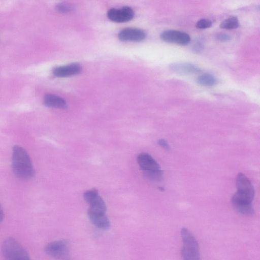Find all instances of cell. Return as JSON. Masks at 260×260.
I'll list each match as a JSON object with an SVG mask.
<instances>
[{
  "mask_svg": "<svg viewBox=\"0 0 260 260\" xmlns=\"http://www.w3.org/2000/svg\"><path fill=\"white\" fill-rule=\"evenodd\" d=\"M12 168L17 177L29 180L35 175V170L31 159L26 151L19 145L13 148Z\"/></svg>",
  "mask_w": 260,
  "mask_h": 260,
  "instance_id": "cell-1",
  "label": "cell"
},
{
  "mask_svg": "<svg viewBox=\"0 0 260 260\" xmlns=\"http://www.w3.org/2000/svg\"><path fill=\"white\" fill-rule=\"evenodd\" d=\"M237 191L232 198L234 207L251 205L254 196L253 187L248 178L243 173H239L236 178Z\"/></svg>",
  "mask_w": 260,
  "mask_h": 260,
  "instance_id": "cell-2",
  "label": "cell"
},
{
  "mask_svg": "<svg viewBox=\"0 0 260 260\" xmlns=\"http://www.w3.org/2000/svg\"><path fill=\"white\" fill-rule=\"evenodd\" d=\"M182 241L181 254L183 260H201L198 241L192 234L185 228L181 231Z\"/></svg>",
  "mask_w": 260,
  "mask_h": 260,
  "instance_id": "cell-3",
  "label": "cell"
},
{
  "mask_svg": "<svg viewBox=\"0 0 260 260\" xmlns=\"http://www.w3.org/2000/svg\"><path fill=\"white\" fill-rule=\"evenodd\" d=\"M2 252L7 260H31L23 246L12 238H8L4 241Z\"/></svg>",
  "mask_w": 260,
  "mask_h": 260,
  "instance_id": "cell-4",
  "label": "cell"
},
{
  "mask_svg": "<svg viewBox=\"0 0 260 260\" xmlns=\"http://www.w3.org/2000/svg\"><path fill=\"white\" fill-rule=\"evenodd\" d=\"M46 252L57 260H72L70 254L69 245L64 240H57L48 243L45 247Z\"/></svg>",
  "mask_w": 260,
  "mask_h": 260,
  "instance_id": "cell-5",
  "label": "cell"
},
{
  "mask_svg": "<svg viewBox=\"0 0 260 260\" xmlns=\"http://www.w3.org/2000/svg\"><path fill=\"white\" fill-rule=\"evenodd\" d=\"M160 39L168 43L186 45L190 41V37L187 33L178 30L168 29L161 32Z\"/></svg>",
  "mask_w": 260,
  "mask_h": 260,
  "instance_id": "cell-6",
  "label": "cell"
},
{
  "mask_svg": "<svg viewBox=\"0 0 260 260\" xmlns=\"http://www.w3.org/2000/svg\"><path fill=\"white\" fill-rule=\"evenodd\" d=\"M107 16L112 21L125 22L133 18L134 12L131 8L127 6L119 9L112 8L108 11Z\"/></svg>",
  "mask_w": 260,
  "mask_h": 260,
  "instance_id": "cell-7",
  "label": "cell"
},
{
  "mask_svg": "<svg viewBox=\"0 0 260 260\" xmlns=\"http://www.w3.org/2000/svg\"><path fill=\"white\" fill-rule=\"evenodd\" d=\"M137 162L144 173H150L161 170L158 164L149 154L141 153L137 156Z\"/></svg>",
  "mask_w": 260,
  "mask_h": 260,
  "instance_id": "cell-8",
  "label": "cell"
},
{
  "mask_svg": "<svg viewBox=\"0 0 260 260\" xmlns=\"http://www.w3.org/2000/svg\"><path fill=\"white\" fill-rule=\"evenodd\" d=\"M118 37L122 41L140 42L145 39L146 35L145 32L141 29L126 28L119 32Z\"/></svg>",
  "mask_w": 260,
  "mask_h": 260,
  "instance_id": "cell-9",
  "label": "cell"
},
{
  "mask_svg": "<svg viewBox=\"0 0 260 260\" xmlns=\"http://www.w3.org/2000/svg\"><path fill=\"white\" fill-rule=\"evenodd\" d=\"M169 69L172 72L180 75H192L201 72L197 66L189 62H177L169 65Z\"/></svg>",
  "mask_w": 260,
  "mask_h": 260,
  "instance_id": "cell-10",
  "label": "cell"
},
{
  "mask_svg": "<svg viewBox=\"0 0 260 260\" xmlns=\"http://www.w3.org/2000/svg\"><path fill=\"white\" fill-rule=\"evenodd\" d=\"M81 71V67L77 63L55 68L53 74L58 77H66L76 75Z\"/></svg>",
  "mask_w": 260,
  "mask_h": 260,
  "instance_id": "cell-11",
  "label": "cell"
},
{
  "mask_svg": "<svg viewBox=\"0 0 260 260\" xmlns=\"http://www.w3.org/2000/svg\"><path fill=\"white\" fill-rule=\"evenodd\" d=\"M88 216L91 222L97 228L102 230H108L110 226V222L105 214L94 213L87 212Z\"/></svg>",
  "mask_w": 260,
  "mask_h": 260,
  "instance_id": "cell-12",
  "label": "cell"
},
{
  "mask_svg": "<svg viewBox=\"0 0 260 260\" xmlns=\"http://www.w3.org/2000/svg\"><path fill=\"white\" fill-rule=\"evenodd\" d=\"M43 102L46 106L50 108L64 109L67 107V103L63 98L52 94H46Z\"/></svg>",
  "mask_w": 260,
  "mask_h": 260,
  "instance_id": "cell-13",
  "label": "cell"
},
{
  "mask_svg": "<svg viewBox=\"0 0 260 260\" xmlns=\"http://www.w3.org/2000/svg\"><path fill=\"white\" fill-rule=\"evenodd\" d=\"M88 211L98 214H105L106 205L104 200L99 195L89 203Z\"/></svg>",
  "mask_w": 260,
  "mask_h": 260,
  "instance_id": "cell-14",
  "label": "cell"
},
{
  "mask_svg": "<svg viewBox=\"0 0 260 260\" xmlns=\"http://www.w3.org/2000/svg\"><path fill=\"white\" fill-rule=\"evenodd\" d=\"M197 83L203 86L212 87L217 83V79L214 76L210 73H203L197 79Z\"/></svg>",
  "mask_w": 260,
  "mask_h": 260,
  "instance_id": "cell-15",
  "label": "cell"
},
{
  "mask_svg": "<svg viewBox=\"0 0 260 260\" xmlns=\"http://www.w3.org/2000/svg\"><path fill=\"white\" fill-rule=\"evenodd\" d=\"M240 25L239 20L236 16H231L223 20L220 24V27L225 29L237 28Z\"/></svg>",
  "mask_w": 260,
  "mask_h": 260,
  "instance_id": "cell-16",
  "label": "cell"
},
{
  "mask_svg": "<svg viewBox=\"0 0 260 260\" xmlns=\"http://www.w3.org/2000/svg\"><path fill=\"white\" fill-rule=\"evenodd\" d=\"M98 196V191L96 189H93L86 191L83 194V198L85 201L89 204Z\"/></svg>",
  "mask_w": 260,
  "mask_h": 260,
  "instance_id": "cell-17",
  "label": "cell"
},
{
  "mask_svg": "<svg viewBox=\"0 0 260 260\" xmlns=\"http://www.w3.org/2000/svg\"><path fill=\"white\" fill-rule=\"evenodd\" d=\"M211 25L212 22L211 20L206 18L199 20L196 24V27L201 29L209 28Z\"/></svg>",
  "mask_w": 260,
  "mask_h": 260,
  "instance_id": "cell-18",
  "label": "cell"
},
{
  "mask_svg": "<svg viewBox=\"0 0 260 260\" xmlns=\"http://www.w3.org/2000/svg\"><path fill=\"white\" fill-rule=\"evenodd\" d=\"M204 48V44L201 39L197 40L193 45L192 49L196 52H201Z\"/></svg>",
  "mask_w": 260,
  "mask_h": 260,
  "instance_id": "cell-19",
  "label": "cell"
},
{
  "mask_svg": "<svg viewBox=\"0 0 260 260\" xmlns=\"http://www.w3.org/2000/svg\"><path fill=\"white\" fill-rule=\"evenodd\" d=\"M57 11L60 13H67L72 10V8L63 4L57 5L56 8Z\"/></svg>",
  "mask_w": 260,
  "mask_h": 260,
  "instance_id": "cell-20",
  "label": "cell"
},
{
  "mask_svg": "<svg viewBox=\"0 0 260 260\" xmlns=\"http://www.w3.org/2000/svg\"><path fill=\"white\" fill-rule=\"evenodd\" d=\"M216 38L220 41L226 42L231 40V36L228 34L220 32L217 35Z\"/></svg>",
  "mask_w": 260,
  "mask_h": 260,
  "instance_id": "cell-21",
  "label": "cell"
},
{
  "mask_svg": "<svg viewBox=\"0 0 260 260\" xmlns=\"http://www.w3.org/2000/svg\"><path fill=\"white\" fill-rule=\"evenodd\" d=\"M158 143L159 145L166 150L169 149L170 147L167 142L164 139H160L158 140Z\"/></svg>",
  "mask_w": 260,
  "mask_h": 260,
  "instance_id": "cell-22",
  "label": "cell"
},
{
  "mask_svg": "<svg viewBox=\"0 0 260 260\" xmlns=\"http://www.w3.org/2000/svg\"><path fill=\"white\" fill-rule=\"evenodd\" d=\"M4 218V212L2 207L0 205V223L2 222Z\"/></svg>",
  "mask_w": 260,
  "mask_h": 260,
  "instance_id": "cell-23",
  "label": "cell"
}]
</instances>
